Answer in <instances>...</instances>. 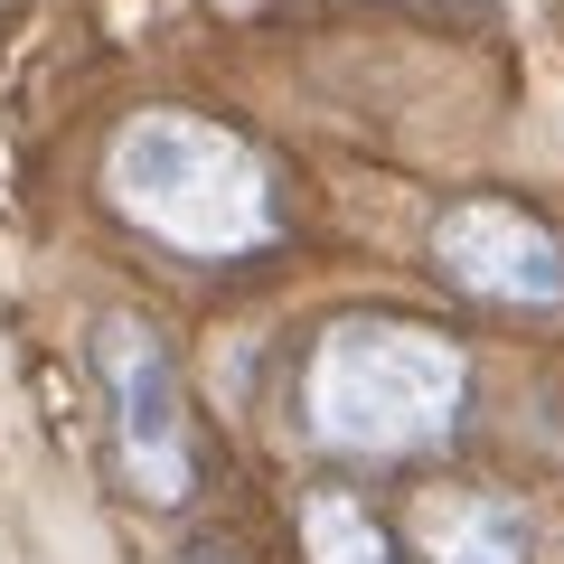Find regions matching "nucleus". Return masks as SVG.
<instances>
[{
  "label": "nucleus",
  "instance_id": "nucleus-6",
  "mask_svg": "<svg viewBox=\"0 0 564 564\" xmlns=\"http://www.w3.org/2000/svg\"><path fill=\"white\" fill-rule=\"evenodd\" d=\"M302 564H404V545L348 489H311L302 499Z\"/></svg>",
  "mask_w": 564,
  "mask_h": 564
},
{
  "label": "nucleus",
  "instance_id": "nucleus-2",
  "mask_svg": "<svg viewBox=\"0 0 564 564\" xmlns=\"http://www.w3.org/2000/svg\"><path fill=\"white\" fill-rule=\"evenodd\" d=\"M470 414V348L433 321L348 311L302 367V423L339 462H423Z\"/></svg>",
  "mask_w": 564,
  "mask_h": 564
},
{
  "label": "nucleus",
  "instance_id": "nucleus-7",
  "mask_svg": "<svg viewBox=\"0 0 564 564\" xmlns=\"http://www.w3.org/2000/svg\"><path fill=\"white\" fill-rule=\"evenodd\" d=\"M377 10H414V20H462V29H480L499 0H377Z\"/></svg>",
  "mask_w": 564,
  "mask_h": 564
},
{
  "label": "nucleus",
  "instance_id": "nucleus-1",
  "mask_svg": "<svg viewBox=\"0 0 564 564\" xmlns=\"http://www.w3.org/2000/svg\"><path fill=\"white\" fill-rule=\"evenodd\" d=\"M104 198L113 217H132L151 245L188 263H245L282 236V188L273 161L217 113H180V104H151L113 132L104 151Z\"/></svg>",
  "mask_w": 564,
  "mask_h": 564
},
{
  "label": "nucleus",
  "instance_id": "nucleus-3",
  "mask_svg": "<svg viewBox=\"0 0 564 564\" xmlns=\"http://www.w3.org/2000/svg\"><path fill=\"white\" fill-rule=\"evenodd\" d=\"M95 386H104V433H113V470L141 508H188L198 499V414L170 339L141 311H104L95 321Z\"/></svg>",
  "mask_w": 564,
  "mask_h": 564
},
{
  "label": "nucleus",
  "instance_id": "nucleus-5",
  "mask_svg": "<svg viewBox=\"0 0 564 564\" xmlns=\"http://www.w3.org/2000/svg\"><path fill=\"white\" fill-rule=\"evenodd\" d=\"M404 536H414V564H536L527 508L470 480H433L404 518Z\"/></svg>",
  "mask_w": 564,
  "mask_h": 564
},
{
  "label": "nucleus",
  "instance_id": "nucleus-4",
  "mask_svg": "<svg viewBox=\"0 0 564 564\" xmlns=\"http://www.w3.org/2000/svg\"><path fill=\"white\" fill-rule=\"evenodd\" d=\"M433 263L452 292L499 311H564V236L518 198H452L433 217Z\"/></svg>",
  "mask_w": 564,
  "mask_h": 564
},
{
  "label": "nucleus",
  "instance_id": "nucleus-8",
  "mask_svg": "<svg viewBox=\"0 0 564 564\" xmlns=\"http://www.w3.org/2000/svg\"><path fill=\"white\" fill-rule=\"evenodd\" d=\"M188 564H236V555H226V545H198V555H188Z\"/></svg>",
  "mask_w": 564,
  "mask_h": 564
}]
</instances>
